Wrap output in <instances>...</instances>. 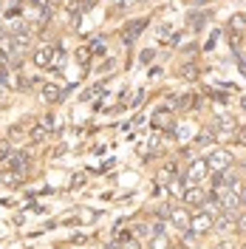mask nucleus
Segmentation results:
<instances>
[{
  "instance_id": "f257e3e1",
  "label": "nucleus",
  "mask_w": 246,
  "mask_h": 249,
  "mask_svg": "<svg viewBox=\"0 0 246 249\" xmlns=\"http://www.w3.org/2000/svg\"><path fill=\"white\" fill-rule=\"evenodd\" d=\"M210 164H207V159H195L193 164H190V170L184 173V181H187V187L190 184H204L207 178H210Z\"/></svg>"
},
{
  "instance_id": "f03ea898",
  "label": "nucleus",
  "mask_w": 246,
  "mask_h": 249,
  "mask_svg": "<svg viewBox=\"0 0 246 249\" xmlns=\"http://www.w3.org/2000/svg\"><path fill=\"white\" fill-rule=\"evenodd\" d=\"M210 130L218 133V136H235V133H238V122H235V116H232V113H224V110L218 108V119L212 122Z\"/></svg>"
},
{
  "instance_id": "7ed1b4c3",
  "label": "nucleus",
  "mask_w": 246,
  "mask_h": 249,
  "mask_svg": "<svg viewBox=\"0 0 246 249\" xmlns=\"http://www.w3.org/2000/svg\"><path fill=\"white\" fill-rule=\"evenodd\" d=\"M190 215H193V213H190V207H187V204H181V207H178V204H176V207L170 204L167 221L178 230V232H181V230H190Z\"/></svg>"
},
{
  "instance_id": "20e7f679",
  "label": "nucleus",
  "mask_w": 246,
  "mask_h": 249,
  "mask_svg": "<svg viewBox=\"0 0 246 249\" xmlns=\"http://www.w3.org/2000/svg\"><path fill=\"white\" fill-rule=\"evenodd\" d=\"M207 164H210V170H227V167L235 164V156L227 147H215L212 153L207 156Z\"/></svg>"
},
{
  "instance_id": "39448f33",
  "label": "nucleus",
  "mask_w": 246,
  "mask_h": 249,
  "mask_svg": "<svg viewBox=\"0 0 246 249\" xmlns=\"http://www.w3.org/2000/svg\"><path fill=\"white\" fill-rule=\"evenodd\" d=\"M190 230H193L195 235H207L210 230H212V215H210V213H204V210L198 207V213H195V215H190Z\"/></svg>"
},
{
  "instance_id": "423d86ee",
  "label": "nucleus",
  "mask_w": 246,
  "mask_h": 249,
  "mask_svg": "<svg viewBox=\"0 0 246 249\" xmlns=\"http://www.w3.org/2000/svg\"><path fill=\"white\" fill-rule=\"evenodd\" d=\"M207 196H210V193H204V184H190L184 190V198H181V201H184L187 207H195V210H198Z\"/></svg>"
},
{
  "instance_id": "0eeeda50",
  "label": "nucleus",
  "mask_w": 246,
  "mask_h": 249,
  "mask_svg": "<svg viewBox=\"0 0 246 249\" xmlns=\"http://www.w3.org/2000/svg\"><path fill=\"white\" fill-rule=\"evenodd\" d=\"M51 60H54V46H37L34 54H31V62H34L37 68H48Z\"/></svg>"
},
{
  "instance_id": "6e6552de",
  "label": "nucleus",
  "mask_w": 246,
  "mask_h": 249,
  "mask_svg": "<svg viewBox=\"0 0 246 249\" xmlns=\"http://www.w3.org/2000/svg\"><path fill=\"white\" fill-rule=\"evenodd\" d=\"M150 122H153V127L156 130H170V127H173V108H158L153 113V119H150Z\"/></svg>"
},
{
  "instance_id": "1a4fd4ad",
  "label": "nucleus",
  "mask_w": 246,
  "mask_h": 249,
  "mask_svg": "<svg viewBox=\"0 0 246 249\" xmlns=\"http://www.w3.org/2000/svg\"><path fill=\"white\" fill-rule=\"evenodd\" d=\"M6 161H9V167H12V170H17V173H23V176H26V173H29V164H31V159H29V153H20V150H12V153H9V159H6Z\"/></svg>"
},
{
  "instance_id": "9d476101",
  "label": "nucleus",
  "mask_w": 246,
  "mask_h": 249,
  "mask_svg": "<svg viewBox=\"0 0 246 249\" xmlns=\"http://www.w3.org/2000/svg\"><path fill=\"white\" fill-rule=\"evenodd\" d=\"M40 99L48 102V105H54V102H60L62 99V91L54 85V82H43V85H40Z\"/></svg>"
},
{
  "instance_id": "9b49d317",
  "label": "nucleus",
  "mask_w": 246,
  "mask_h": 249,
  "mask_svg": "<svg viewBox=\"0 0 246 249\" xmlns=\"http://www.w3.org/2000/svg\"><path fill=\"white\" fill-rule=\"evenodd\" d=\"M144 26H147V20H133V23H127L124 31H122V40H124V43H130L133 37H139V31L144 29Z\"/></svg>"
},
{
  "instance_id": "f8f14e48",
  "label": "nucleus",
  "mask_w": 246,
  "mask_h": 249,
  "mask_svg": "<svg viewBox=\"0 0 246 249\" xmlns=\"http://www.w3.org/2000/svg\"><path fill=\"white\" fill-rule=\"evenodd\" d=\"M113 247H139V238L133 235V230L127 232H116V238H113Z\"/></svg>"
},
{
  "instance_id": "ddd939ff",
  "label": "nucleus",
  "mask_w": 246,
  "mask_h": 249,
  "mask_svg": "<svg viewBox=\"0 0 246 249\" xmlns=\"http://www.w3.org/2000/svg\"><path fill=\"white\" fill-rule=\"evenodd\" d=\"M227 26H229V31H235V34H244L246 31V12H235Z\"/></svg>"
},
{
  "instance_id": "4468645a",
  "label": "nucleus",
  "mask_w": 246,
  "mask_h": 249,
  "mask_svg": "<svg viewBox=\"0 0 246 249\" xmlns=\"http://www.w3.org/2000/svg\"><path fill=\"white\" fill-rule=\"evenodd\" d=\"M184 190H187L184 178H181V181H178V178H173V181L167 184V196H173V198H184Z\"/></svg>"
},
{
  "instance_id": "2eb2a0df",
  "label": "nucleus",
  "mask_w": 246,
  "mask_h": 249,
  "mask_svg": "<svg viewBox=\"0 0 246 249\" xmlns=\"http://www.w3.org/2000/svg\"><path fill=\"white\" fill-rule=\"evenodd\" d=\"M178 79H187V82H193V79H198V68H195L193 62H184V65L178 68Z\"/></svg>"
},
{
  "instance_id": "dca6fc26",
  "label": "nucleus",
  "mask_w": 246,
  "mask_h": 249,
  "mask_svg": "<svg viewBox=\"0 0 246 249\" xmlns=\"http://www.w3.org/2000/svg\"><path fill=\"white\" fill-rule=\"evenodd\" d=\"M26 133H29V124L17 122L9 127V142H17V139H26Z\"/></svg>"
},
{
  "instance_id": "f3484780",
  "label": "nucleus",
  "mask_w": 246,
  "mask_h": 249,
  "mask_svg": "<svg viewBox=\"0 0 246 249\" xmlns=\"http://www.w3.org/2000/svg\"><path fill=\"white\" fill-rule=\"evenodd\" d=\"M0 181H3V184H20V181H23V173L12 170V167H9V170H0Z\"/></svg>"
},
{
  "instance_id": "a211bd4d",
  "label": "nucleus",
  "mask_w": 246,
  "mask_h": 249,
  "mask_svg": "<svg viewBox=\"0 0 246 249\" xmlns=\"http://www.w3.org/2000/svg\"><path fill=\"white\" fill-rule=\"evenodd\" d=\"M102 93H105V82H96L91 91H85L82 99H85V102H99V99H102Z\"/></svg>"
},
{
  "instance_id": "6ab92c4d",
  "label": "nucleus",
  "mask_w": 246,
  "mask_h": 249,
  "mask_svg": "<svg viewBox=\"0 0 246 249\" xmlns=\"http://www.w3.org/2000/svg\"><path fill=\"white\" fill-rule=\"evenodd\" d=\"M46 133H48V127L43 122H40V124H29V139L31 142H43V139H46Z\"/></svg>"
},
{
  "instance_id": "aec40b11",
  "label": "nucleus",
  "mask_w": 246,
  "mask_h": 249,
  "mask_svg": "<svg viewBox=\"0 0 246 249\" xmlns=\"http://www.w3.org/2000/svg\"><path fill=\"white\" fill-rule=\"evenodd\" d=\"M65 62H68V54H65L62 48H54V60H51V65H48V68H51V71H60Z\"/></svg>"
},
{
  "instance_id": "412c9836",
  "label": "nucleus",
  "mask_w": 246,
  "mask_h": 249,
  "mask_svg": "<svg viewBox=\"0 0 246 249\" xmlns=\"http://www.w3.org/2000/svg\"><path fill=\"white\" fill-rule=\"evenodd\" d=\"M207 20H210V12H193V15H190V26L198 31L201 26L207 23Z\"/></svg>"
},
{
  "instance_id": "4be33fe9",
  "label": "nucleus",
  "mask_w": 246,
  "mask_h": 249,
  "mask_svg": "<svg viewBox=\"0 0 246 249\" xmlns=\"http://www.w3.org/2000/svg\"><path fill=\"white\" fill-rule=\"evenodd\" d=\"M212 142H215V133H212V130H204L198 139H195L193 147H207V144H212Z\"/></svg>"
},
{
  "instance_id": "5701e85b",
  "label": "nucleus",
  "mask_w": 246,
  "mask_h": 249,
  "mask_svg": "<svg viewBox=\"0 0 246 249\" xmlns=\"http://www.w3.org/2000/svg\"><path fill=\"white\" fill-rule=\"evenodd\" d=\"M232 190L238 193V198H241V207H246V181H241V178H238V181L232 184Z\"/></svg>"
},
{
  "instance_id": "b1692460",
  "label": "nucleus",
  "mask_w": 246,
  "mask_h": 249,
  "mask_svg": "<svg viewBox=\"0 0 246 249\" xmlns=\"http://www.w3.org/2000/svg\"><path fill=\"white\" fill-rule=\"evenodd\" d=\"M235 230L241 235H246V210L244 213H235Z\"/></svg>"
},
{
  "instance_id": "393cba45",
  "label": "nucleus",
  "mask_w": 246,
  "mask_h": 249,
  "mask_svg": "<svg viewBox=\"0 0 246 249\" xmlns=\"http://www.w3.org/2000/svg\"><path fill=\"white\" fill-rule=\"evenodd\" d=\"M88 57H91V48H79L77 51V62L82 65V68H88V62H91Z\"/></svg>"
},
{
  "instance_id": "a878e982",
  "label": "nucleus",
  "mask_w": 246,
  "mask_h": 249,
  "mask_svg": "<svg viewBox=\"0 0 246 249\" xmlns=\"http://www.w3.org/2000/svg\"><path fill=\"white\" fill-rule=\"evenodd\" d=\"M153 57H156L153 48H144V51L139 54V62H141V65H150V62H153Z\"/></svg>"
},
{
  "instance_id": "bb28decb",
  "label": "nucleus",
  "mask_w": 246,
  "mask_h": 249,
  "mask_svg": "<svg viewBox=\"0 0 246 249\" xmlns=\"http://www.w3.org/2000/svg\"><path fill=\"white\" fill-rule=\"evenodd\" d=\"M133 235H136V238H147V235H150V227H147V224H141V221H139L136 227H133Z\"/></svg>"
},
{
  "instance_id": "cd10ccee",
  "label": "nucleus",
  "mask_w": 246,
  "mask_h": 249,
  "mask_svg": "<svg viewBox=\"0 0 246 249\" xmlns=\"http://www.w3.org/2000/svg\"><path fill=\"white\" fill-rule=\"evenodd\" d=\"M9 153H12V142L0 139V161H3V159H9Z\"/></svg>"
},
{
  "instance_id": "c85d7f7f",
  "label": "nucleus",
  "mask_w": 246,
  "mask_h": 249,
  "mask_svg": "<svg viewBox=\"0 0 246 249\" xmlns=\"http://www.w3.org/2000/svg\"><path fill=\"white\" fill-rule=\"evenodd\" d=\"M176 108H181V110L193 108V96H181V99H178V102H176Z\"/></svg>"
},
{
  "instance_id": "c756f323",
  "label": "nucleus",
  "mask_w": 246,
  "mask_h": 249,
  "mask_svg": "<svg viewBox=\"0 0 246 249\" xmlns=\"http://www.w3.org/2000/svg\"><path fill=\"white\" fill-rule=\"evenodd\" d=\"M141 99H144V91H136L133 96H130V102H127V105H130V108L136 105V108H139V105H141Z\"/></svg>"
},
{
  "instance_id": "7c9ffc66",
  "label": "nucleus",
  "mask_w": 246,
  "mask_h": 249,
  "mask_svg": "<svg viewBox=\"0 0 246 249\" xmlns=\"http://www.w3.org/2000/svg\"><path fill=\"white\" fill-rule=\"evenodd\" d=\"M82 181H85V176H82V173H77V176L71 178V187H79V184H82Z\"/></svg>"
},
{
  "instance_id": "2f4dec72",
  "label": "nucleus",
  "mask_w": 246,
  "mask_h": 249,
  "mask_svg": "<svg viewBox=\"0 0 246 249\" xmlns=\"http://www.w3.org/2000/svg\"><path fill=\"white\" fill-rule=\"evenodd\" d=\"M93 218H96L93 210H82V221H93Z\"/></svg>"
},
{
  "instance_id": "473e14b6",
  "label": "nucleus",
  "mask_w": 246,
  "mask_h": 249,
  "mask_svg": "<svg viewBox=\"0 0 246 249\" xmlns=\"http://www.w3.org/2000/svg\"><path fill=\"white\" fill-rule=\"evenodd\" d=\"M79 3H82V9H93V6H96L99 0H79Z\"/></svg>"
},
{
  "instance_id": "72a5a7b5",
  "label": "nucleus",
  "mask_w": 246,
  "mask_h": 249,
  "mask_svg": "<svg viewBox=\"0 0 246 249\" xmlns=\"http://www.w3.org/2000/svg\"><path fill=\"white\" fill-rule=\"evenodd\" d=\"M6 34H9V29H6V26H3V23H0V40H3V37H6Z\"/></svg>"
},
{
  "instance_id": "f704fd0d",
  "label": "nucleus",
  "mask_w": 246,
  "mask_h": 249,
  "mask_svg": "<svg viewBox=\"0 0 246 249\" xmlns=\"http://www.w3.org/2000/svg\"><path fill=\"white\" fill-rule=\"evenodd\" d=\"M241 108L246 110V93H244V96H241Z\"/></svg>"
},
{
  "instance_id": "c9c22d12",
  "label": "nucleus",
  "mask_w": 246,
  "mask_h": 249,
  "mask_svg": "<svg viewBox=\"0 0 246 249\" xmlns=\"http://www.w3.org/2000/svg\"><path fill=\"white\" fill-rule=\"evenodd\" d=\"M0 9H3V3H0Z\"/></svg>"
}]
</instances>
